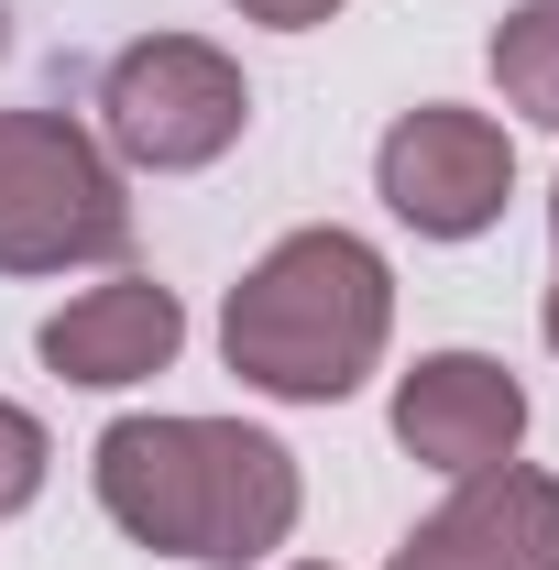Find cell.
I'll return each instance as SVG.
<instances>
[{
	"label": "cell",
	"instance_id": "cell-3",
	"mask_svg": "<svg viewBox=\"0 0 559 570\" xmlns=\"http://www.w3.org/2000/svg\"><path fill=\"white\" fill-rule=\"evenodd\" d=\"M121 253H133L121 165L67 110H0V275H67Z\"/></svg>",
	"mask_w": 559,
	"mask_h": 570
},
{
	"label": "cell",
	"instance_id": "cell-16",
	"mask_svg": "<svg viewBox=\"0 0 559 570\" xmlns=\"http://www.w3.org/2000/svg\"><path fill=\"white\" fill-rule=\"evenodd\" d=\"M0 45H11V22H0Z\"/></svg>",
	"mask_w": 559,
	"mask_h": 570
},
{
	"label": "cell",
	"instance_id": "cell-8",
	"mask_svg": "<svg viewBox=\"0 0 559 570\" xmlns=\"http://www.w3.org/2000/svg\"><path fill=\"white\" fill-rule=\"evenodd\" d=\"M450 515L483 538L504 570H559V483L527 472V461H493V472H461Z\"/></svg>",
	"mask_w": 559,
	"mask_h": 570
},
{
	"label": "cell",
	"instance_id": "cell-14",
	"mask_svg": "<svg viewBox=\"0 0 559 570\" xmlns=\"http://www.w3.org/2000/svg\"><path fill=\"white\" fill-rule=\"evenodd\" d=\"M296 570H330V560H296Z\"/></svg>",
	"mask_w": 559,
	"mask_h": 570
},
{
	"label": "cell",
	"instance_id": "cell-10",
	"mask_svg": "<svg viewBox=\"0 0 559 570\" xmlns=\"http://www.w3.org/2000/svg\"><path fill=\"white\" fill-rule=\"evenodd\" d=\"M384 570H504V560H493L483 538H472V527L439 504V515H428V527H418V538H406V549H395Z\"/></svg>",
	"mask_w": 559,
	"mask_h": 570
},
{
	"label": "cell",
	"instance_id": "cell-6",
	"mask_svg": "<svg viewBox=\"0 0 559 570\" xmlns=\"http://www.w3.org/2000/svg\"><path fill=\"white\" fill-rule=\"evenodd\" d=\"M395 439L418 450L428 472H493V461H516V439H527V384L504 373L493 352H428L406 384H395Z\"/></svg>",
	"mask_w": 559,
	"mask_h": 570
},
{
	"label": "cell",
	"instance_id": "cell-13",
	"mask_svg": "<svg viewBox=\"0 0 559 570\" xmlns=\"http://www.w3.org/2000/svg\"><path fill=\"white\" fill-rule=\"evenodd\" d=\"M549 352H559V285H549Z\"/></svg>",
	"mask_w": 559,
	"mask_h": 570
},
{
	"label": "cell",
	"instance_id": "cell-12",
	"mask_svg": "<svg viewBox=\"0 0 559 570\" xmlns=\"http://www.w3.org/2000/svg\"><path fill=\"white\" fill-rule=\"evenodd\" d=\"M341 0H242V22H275V33H318Z\"/></svg>",
	"mask_w": 559,
	"mask_h": 570
},
{
	"label": "cell",
	"instance_id": "cell-1",
	"mask_svg": "<svg viewBox=\"0 0 559 570\" xmlns=\"http://www.w3.org/2000/svg\"><path fill=\"white\" fill-rule=\"evenodd\" d=\"M99 504L165 560L242 570L296 527V450L242 417H121L99 439Z\"/></svg>",
	"mask_w": 559,
	"mask_h": 570
},
{
	"label": "cell",
	"instance_id": "cell-11",
	"mask_svg": "<svg viewBox=\"0 0 559 570\" xmlns=\"http://www.w3.org/2000/svg\"><path fill=\"white\" fill-rule=\"evenodd\" d=\"M45 461H56V450H45V428L22 417V406H0V515L45 494Z\"/></svg>",
	"mask_w": 559,
	"mask_h": 570
},
{
	"label": "cell",
	"instance_id": "cell-2",
	"mask_svg": "<svg viewBox=\"0 0 559 570\" xmlns=\"http://www.w3.org/2000/svg\"><path fill=\"white\" fill-rule=\"evenodd\" d=\"M384 330H395V275L362 230H285L219 307L231 373L285 406H341L384 362Z\"/></svg>",
	"mask_w": 559,
	"mask_h": 570
},
{
	"label": "cell",
	"instance_id": "cell-15",
	"mask_svg": "<svg viewBox=\"0 0 559 570\" xmlns=\"http://www.w3.org/2000/svg\"><path fill=\"white\" fill-rule=\"evenodd\" d=\"M549 230H559V198H549Z\"/></svg>",
	"mask_w": 559,
	"mask_h": 570
},
{
	"label": "cell",
	"instance_id": "cell-4",
	"mask_svg": "<svg viewBox=\"0 0 559 570\" xmlns=\"http://www.w3.org/2000/svg\"><path fill=\"white\" fill-rule=\"evenodd\" d=\"M253 121V88L242 67L198 45V33H143L110 56V88H99V132L121 165H154V176H187V165H219Z\"/></svg>",
	"mask_w": 559,
	"mask_h": 570
},
{
	"label": "cell",
	"instance_id": "cell-7",
	"mask_svg": "<svg viewBox=\"0 0 559 570\" xmlns=\"http://www.w3.org/2000/svg\"><path fill=\"white\" fill-rule=\"evenodd\" d=\"M176 341H187V307L165 296L154 275H121V285H88V296H67L56 318H45V373L56 384H143V373H165L176 362Z\"/></svg>",
	"mask_w": 559,
	"mask_h": 570
},
{
	"label": "cell",
	"instance_id": "cell-9",
	"mask_svg": "<svg viewBox=\"0 0 559 570\" xmlns=\"http://www.w3.org/2000/svg\"><path fill=\"white\" fill-rule=\"evenodd\" d=\"M493 88H504L538 132H559V0H527V11L493 22Z\"/></svg>",
	"mask_w": 559,
	"mask_h": 570
},
{
	"label": "cell",
	"instance_id": "cell-5",
	"mask_svg": "<svg viewBox=\"0 0 559 570\" xmlns=\"http://www.w3.org/2000/svg\"><path fill=\"white\" fill-rule=\"evenodd\" d=\"M373 187H384V209L406 219L418 242H472L504 219V187H516V154L493 132L483 110H450V99H428L406 110L384 154H373Z\"/></svg>",
	"mask_w": 559,
	"mask_h": 570
}]
</instances>
